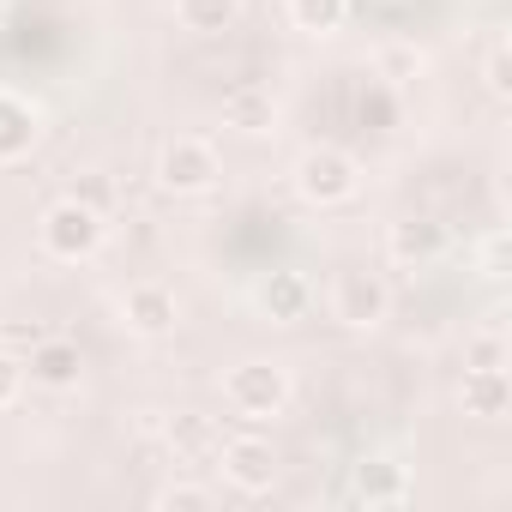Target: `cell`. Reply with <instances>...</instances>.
<instances>
[{"label":"cell","instance_id":"cell-1","mask_svg":"<svg viewBox=\"0 0 512 512\" xmlns=\"http://www.w3.org/2000/svg\"><path fill=\"white\" fill-rule=\"evenodd\" d=\"M290 398H296V380H290V368L272 362V356H247V362L223 368V404H229V416L247 422V428L278 422V416L290 410Z\"/></svg>","mask_w":512,"mask_h":512},{"label":"cell","instance_id":"cell-2","mask_svg":"<svg viewBox=\"0 0 512 512\" xmlns=\"http://www.w3.org/2000/svg\"><path fill=\"white\" fill-rule=\"evenodd\" d=\"M103 241H109V217L91 211V205H79L73 193H61V199L43 205V217H37V247L49 253L55 266H85V260H97Z\"/></svg>","mask_w":512,"mask_h":512},{"label":"cell","instance_id":"cell-3","mask_svg":"<svg viewBox=\"0 0 512 512\" xmlns=\"http://www.w3.org/2000/svg\"><path fill=\"white\" fill-rule=\"evenodd\" d=\"M290 187H296L302 205L338 211V205H350V199L362 193V163H356L344 145H308V151L296 157V169H290Z\"/></svg>","mask_w":512,"mask_h":512},{"label":"cell","instance_id":"cell-4","mask_svg":"<svg viewBox=\"0 0 512 512\" xmlns=\"http://www.w3.org/2000/svg\"><path fill=\"white\" fill-rule=\"evenodd\" d=\"M151 175H157L163 193H175V199H199V193H211V187L223 181V157H217L211 139H199V133H175V139H163Z\"/></svg>","mask_w":512,"mask_h":512},{"label":"cell","instance_id":"cell-5","mask_svg":"<svg viewBox=\"0 0 512 512\" xmlns=\"http://www.w3.org/2000/svg\"><path fill=\"white\" fill-rule=\"evenodd\" d=\"M217 470H223V482L235 488V494H272L278 488V446L272 440H260V434H229V440H217Z\"/></svg>","mask_w":512,"mask_h":512},{"label":"cell","instance_id":"cell-6","mask_svg":"<svg viewBox=\"0 0 512 512\" xmlns=\"http://www.w3.org/2000/svg\"><path fill=\"white\" fill-rule=\"evenodd\" d=\"M392 314V290L380 272H338L332 278V320L350 332H380Z\"/></svg>","mask_w":512,"mask_h":512},{"label":"cell","instance_id":"cell-7","mask_svg":"<svg viewBox=\"0 0 512 512\" xmlns=\"http://www.w3.org/2000/svg\"><path fill=\"white\" fill-rule=\"evenodd\" d=\"M121 326H127V338H145V344L175 338V326H181V302H175V290L157 284V278L127 284V290H121Z\"/></svg>","mask_w":512,"mask_h":512},{"label":"cell","instance_id":"cell-8","mask_svg":"<svg viewBox=\"0 0 512 512\" xmlns=\"http://www.w3.org/2000/svg\"><path fill=\"white\" fill-rule=\"evenodd\" d=\"M446 247H452V235L440 217H398L386 229V260L398 272H434L446 260Z\"/></svg>","mask_w":512,"mask_h":512},{"label":"cell","instance_id":"cell-9","mask_svg":"<svg viewBox=\"0 0 512 512\" xmlns=\"http://www.w3.org/2000/svg\"><path fill=\"white\" fill-rule=\"evenodd\" d=\"M253 308H260V320H272V326H296V320H308V308H314V284H308V272H296V266H272L260 284H253Z\"/></svg>","mask_w":512,"mask_h":512},{"label":"cell","instance_id":"cell-10","mask_svg":"<svg viewBox=\"0 0 512 512\" xmlns=\"http://www.w3.org/2000/svg\"><path fill=\"white\" fill-rule=\"evenodd\" d=\"M350 500L356 506H368V512H392V506H404L410 500V470L398 464V458H362L356 470H350Z\"/></svg>","mask_w":512,"mask_h":512},{"label":"cell","instance_id":"cell-11","mask_svg":"<svg viewBox=\"0 0 512 512\" xmlns=\"http://www.w3.org/2000/svg\"><path fill=\"white\" fill-rule=\"evenodd\" d=\"M25 380L43 386V392H73L85 380V350L73 338H37L31 356H25Z\"/></svg>","mask_w":512,"mask_h":512},{"label":"cell","instance_id":"cell-12","mask_svg":"<svg viewBox=\"0 0 512 512\" xmlns=\"http://www.w3.org/2000/svg\"><path fill=\"white\" fill-rule=\"evenodd\" d=\"M37 145H43V109L31 97H19V91L0 85V169L25 163Z\"/></svg>","mask_w":512,"mask_h":512},{"label":"cell","instance_id":"cell-13","mask_svg":"<svg viewBox=\"0 0 512 512\" xmlns=\"http://www.w3.org/2000/svg\"><path fill=\"white\" fill-rule=\"evenodd\" d=\"M458 410L470 422H506L512 416V374L506 368H464L458 380Z\"/></svg>","mask_w":512,"mask_h":512},{"label":"cell","instance_id":"cell-14","mask_svg":"<svg viewBox=\"0 0 512 512\" xmlns=\"http://www.w3.org/2000/svg\"><path fill=\"white\" fill-rule=\"evenodd\" d=\"M217 422L211 416H199V410H175V416H163V446L181 458V464H193V458H211L217 452Z\"/></svg>","mask_w":512,"mask_h":512},{"label":"cell","instance_id":"cell-15","mask_svg":"<svg viewBox=\"0 0 512 512\" xmlns=\"http://www.w3.org/2000/svg\"><path fill=\"white\" fill-rule=\"evenodd\" d=\"M223 127H235V133H247V139H266V133L278 127V103H272V91H260V85L229 91V97H223Z\"/></svg>","mask_w":512,"mask_h":512},{"label":"cell","instance_id":"cell-16","mask_svg":"<svg viewBox=\"0 0 512 512\" xmlns=\"http://www.w3.org/2000/svg\"><path fill=\"white\" fill-rule=\"evenodd\" d=\"M241 13H247V0H175V19L193 37H223L241 25Z\"/></svg>","mask_w":512,"mask_h":512},{"label":"cell","instance_id":"cell-17","mask_svg":"<svg viewBox=\"0 0 512 512\" xmlns=\"http://www.w3.org/2000/svg\"><path fill=\"white\" fill-rule=\"evenodd\" d=\"M284 13H290V31L302 37H338L350 19V0H284Z\"/></svg>","mask_w":512,"mask_h":512},{"label":"cell","instance_id":"cell-18","mask_svg":"<svg viewBox=\"0 0 512 512\" xmlns=\"http://www.w3.org/2000/svg\"><path fill=\"white\" fill-rule=\"evenodd\" d=\"M151 506L157 512H211L217 506V488L211 482H193V476H175V482H163L151 494Z\"/></svg>","mask_w":512,"mask_h":512},{"label":"cell","instance_id":"cell-19","mask_svg":"<svg viewBox=\"0 0 512 512\" xmlns=\"http://www.w3.org/2000/svg\"><path fill=\"white\" fill-rule=\"evenodd\" d=\"M506 326L500 320H488V326H476L470 338H464V368H506Z\"/></svg>","mask_w":512,"mask_h":512},{"label":"cell","instance_id":"cell-20","mask_svg":"<svg viewBox=\"0 0 512 512\" xmlns=\"http://www.w3.org/2000/svg\"><path fill=\"white\" fill-rule=\"evenodd\" d=\"M422 49L416 43H386L380 55H374V73L386 79V85H410V79H422Z\"/></svg>","mask_w":512,"mask_h":512},{"label":"cell","instance_id":"cell-21","mask_svg":"<svg viewBox=\"0 0 512 512\" xmlns=\"http://www.w3.org/2000/svg\"><path fill=\"white\" fill-rule=\"evenodd\" d=\"M482 91H488L494 103L512 97V43H506V37H494L488 55H482Z\"/></svg>","mask_w":512,"mask_h":512},{"label":"cell","instance_id":"cell-22","mask_svg":"<svg viewBox=\"0 0 512 512\" xmlns=\"http://www.w3.org/2000/svg\"><path fill=\"white\" fill-rule=\"evenodd\" d=\"M476 272H482L488 284H506V272H512V247H506V229H488V235L476 241Z\"/></svg>","mask_w":512,"mask_h":512},{"label":"cell","instance_id":"cell-23","mask_svg":"<svg viewBox=\"0 0 512 512\" xmlns=\"http://www.w3.org/2000/svg\"><path fill=\"white\" fill-rule=\"evenodd\" d=\"M67 193H73L79 205H91V211H103V217L115 211V181H109V175H97V169H85V175H73V187H67Z\"/></svg>","mask_w":512,"mask_h":512},{"label":"cell","instance_id":"cell-24","mask_svg":"<svg viewBox=\"0 0 512 512\" xmlns=\"http://www.w3.org/2000/svg\"><path fill=\"white\" fill-rule=\"evenodd\" d=\"M25 356H13V350H0V410H13L19 398H25Z\"/></svg>","mask_w":512,"mask_h":512},{"label":"cell","instance_id":"cell-25","mask_svg":"<svg viewBox=\"0 0 512 512\" xmlns=\"http://www.w3.org/2000/svg\"><path fill=\"white\" fill-rule=\"evenodd\" d=\"M7 13H13V0H0V25H7Z\"/></svg>","mask_w":512,"mask_h":512},{"label":"cell","instance_id":"cell-26","mask_svg":"<svg viewBox=\"0 0 512 512\" xmlns=\"http://www.w3.org/2000/svg\"><path fill=\"white\" fill-rule=\"evenodd\" d=\"M380 7H404V0H380Z\"/></svg>","mask_w":512,"mask_h":512}]
</instances>
